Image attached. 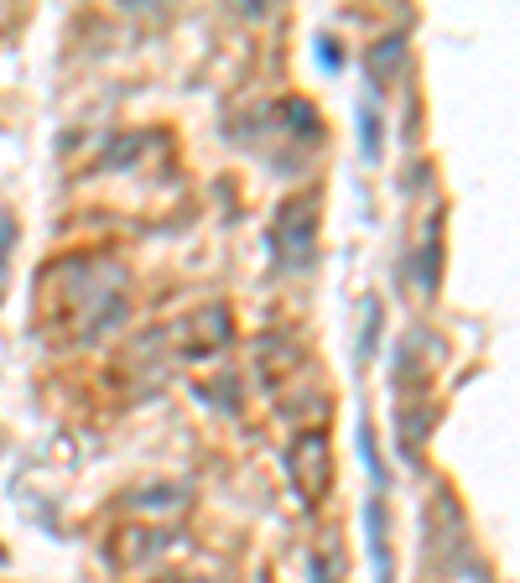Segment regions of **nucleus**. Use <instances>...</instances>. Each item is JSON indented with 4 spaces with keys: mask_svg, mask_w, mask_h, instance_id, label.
I'll return each instance as SVG.
<instances>
[{
    "mask_svg": "<svg viewBox=\"0 0 520 583\" xmlns=\"http://www.w3.org/2000/svg\"><path fill=\"white\" fill-rule=\"evenodd\" d=\"M339 573H343V552L334 542H323L313 552V583H339Z\"/></svg>",
    "mask_w": 520,
    "mask_h": 583,
    "instance_id": "4",
    "label": "nucleus"
},
{
    "mask_svg": "<svg viewBox=\"0 0 520 583\" xmlns=\"http://www.w3.org/2000/svg\"><path fill=\"white\" fill-rule=\"evenodd\" d=\"M271 245H276V256L292 266V271L307 266V256H313V199H297L281 209L276 229H271Z\"/></svg>",
    "mask_w": 520,
    "mask_h": 583,
    "instance_id": "1",
    "label": "nucleus"
},
{
    "mask_svg": "<svg viewBox=\"0 0 520 583\" xmlns=\"http://www.w3.org/2000/svg\"><path fill=\"white\" fill-rule=\"evenodd\" d=\"M229 313L224 307H203V313H193V318L182 323V355L188 360H203V355H214V349H224V339H229Z\"/></svg>",
    "mask_w": 520,
    "mask_h": 583,
    "instance_id": "2",
    "label": "nucleus"
},
{
    "mask_svg": "<svg viewBox=\"0 0 520 583\" xmlns=\"http://www.w3.org/2000/svg\"><path fill=\"white\" fill-rule=\"evenodd\" d=\"M364 531H370L375 583H391V547H385V511H381V501H370V511H364Z\"/></svg>",
    "mask_w": 520,
    "mask_h": 583,
    "instance_id": "3",
    "label": "nucleus"
},
{
    "mask_svg": "<svg viewBox=\"0 0 520 583\" xmlns=\"http://www.w3.org/2000/svg\"><path fill=\"white\" fill-rule=\"evenodd\" d=\"M11 245H16V224L0 214V292H5V266H11Z\"/></svg>",
    "mask_w": 520,
    "mask_h": 583,
    "instance_id": "5",
    "label": "nucleus"
}]
</instances>
